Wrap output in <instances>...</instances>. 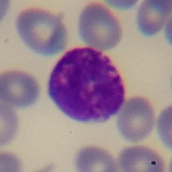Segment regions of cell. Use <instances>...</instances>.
Instances as JSON below:
<instances>
[{
    "label": "cell",
    "mask_w": 172,
    "mask_h": 172,
    "mask_svg": "<svg viewBox=\"0 0 172 172\" xmlns=\"http://www.w3.org/2000/svg\"><path fill=\"white\" fill-rule=\"evenodd\" d=\"M48 93L65 115L83 122L106 121L125 98L122 79L110 59L89 47L71 49L60 59L51 73Z\"/></svg>",
    "instance_id": "1"
},
{
    "label": "cell",
    "mask_w": 172,
    "mask_h": 172,
    "mask_svg": "<svg viewBox=\"0 0 172 172\" xmlns=\"http://www.w3.org/2000/svg\"><path fill=\"white\" fill-rule=\"evenodd\" d=\"M122 171L128 172H162L164 162L159 154L144 146L126 147L120 152L118 158Z\"/></svg>",
    "instance_id": "6"
},
{
    "label": "cell",
    "mask_w": 172,
    "mask_h": 172,
    "mask_svg": "<svg viewBox=\"0 0 172 172\" xmlns=\"http://www.w3.org/2000/svg\"><path fill=\"white\" fill-rule=\"evenodd\" d=\"M39 88L35 80L27 73L12 71L0 77V98L14 106L25 107L38 98Z\"/></svg>",
    "instance_id": "5"
},
{
    "label": "cell",
    "mask_w": 172,
    "mask_h": 172,
    "mask_svg": "<svg viewBox=\"0 0 172 172\" xmlns=\"http://www.w3.org/2000/svg\"><path fill=\"white\" fill-rule=\"evenodd\" d=\"M77 162L80 170L114 172L116 170L115 163L112 156L105 151L95 147L82 150L77 156Z\"/></svg>",
    "instance_id": "8"
},
{
    "label": "cell",
    "mask_w": 172,
    "mask_h": 172,
    "mask_svg": "<svg viewBox=\"0 0 172 172\" xmlns=\"http://www.w3.org/2000/svg\"><path fill=\"white\" fill-rule=\"evenodd\" d=\"M78 27L82 40L99 51L111 50L121 38L119 22L106 7L100 3H92L85 7L80 16Z\"/></svg>",
    "instance_id": "3"
},
{
    "label": "cell",
    "mask_w": 172,
    "mask_h": 172,
    "mask_svg": "<svg viewBox=\"0 0 172 172\" xmlns=\"http://www.w3.org/2000/svg\"><path fill=\"white\" fill-rule=\"evenodd\" d=\"M17 30L21 40L36 54L51 56L66 48L68 35L59 15L45 10L31 8L24 10L16 20Z\"/></svg>",
    "instance_id": "2"
},
{
    "label": "cell",
    "mask_w": 172,
    "mask_h": 172,
    "mask_svg": "<svg viewBox=\"0 0 172 172\" xmlns=\"http://www.w3.org/2000/svg\"><path fill=\"white\" fill-rule=\"evenodd\" d=\"M154 124L151 105L140 98L131 99L124 105L119 115L117 127L122 137L128 141L136 143L146 138Z\"/></svg>",
    "instance_id": "4"
},
{
    "label": "cell",
    "mask_w": 172,
    "mask_h": 172,
    "mask_svg": "<svg viewBox=\"0 0 172 172\" xmlns=\"http://www.w3.org/2000/svg\"><path fill=\"white\" fill-rule=\"evenodd\" d=\"M171 110H165L159 118L157 124L159 136L163 144L169 149L172 148Z\"/></svg>",
    "instance_id": "9"
},
{
    "label": "cell",
    "mask_w": 172,
    "mask_h": 172,
    "mask_svg": "<svg viewBox=\"0 0 172 172\" xmlns=\"http://www.w3.org/2000/svg\"><path fill=\"white\" fill-rule=\"evenodd\" d=\"M172 0H144L139 7L136 22L139 31L151 37L162 29L172 12Z\"/></svg>",
    "instance_id": "7"
}]
</instances>
